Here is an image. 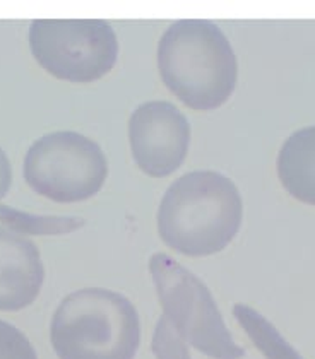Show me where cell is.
I'll return each mask as SVG.
<instances>
[{"label":"cell","mask_w":315,"mask_h":359,"mask_svg":"<svg viewBox=\"0 0 315 359\" xmlns=\"http://www.w3.org/2000/svg\"><path fill=\"white\" fill-rule=\"evenodd\" d=\"M29 48L53 77L81 84L107 76L119 58L116 34L103 19H36Z\"/></svg>","instance_id":"5b68a950"},{"label":"cell","mask_w":315,"mask_h":359,"mask_svg":"<svg viewBox=\"0 0 315 359\" xmlns=\"http://www.w3.org/2000/svg\"><path fill=\"white\" fill-rule=\"evenodd\" d=\"M242 216V197L232 180L216 171H192L175 180L163 195L158 233L182 255L208 257L232 243Z\"/></svg>","instance_id":"6da1fadb"},{"label":"cell","mask_w":315,"mask_h":359,"mask_svg":"<svg viewBox=\"0 0 315 359\" xmlns=\"http://www.w3.org/2000/svg\"><path fill=\"white\" fill-rule=\"evenodd\" d=\"M60 359H135L141 322L130 299L103 287H86L62 299L50 325Z\"/></svg>","instance_id":"3957f363"},{"label":"cell","mask_w":315,"mask_h":359,"mask_svg":"<svg viewBox=\"0 0 315 359\" xmlns=\"http://www.w3.org/2000/svg\"><path fill=\"white\" fill-rule=\"evenodd\" d=\"M11 183H13V168L6 152L0 147V198L6 197V194L9 192Z\"/></svg>","instance_id":"5bb4252c"},{"label":"cell","mask_w":315,"mask_h":359,"mask_svg":"<svg viewBox=\"0 0 315 359\" xmlns=\"http://www.w3.org/2000/svg\"><path fill=\"white\" fill-rule=\"evenodd\" d=\"M151 349H153L156 359H192L187 342L175 330V327L168 322L165 315H161L158 320Z\"/></svg>","instance_id":"7c38bea8"},{"label":"cell","mask_w":315,"mask_h":359,"mask_svg":"<svg viewBox=\"0 0 315 359\" xmlns=\"http://www.w3.org/2000/svg\"><path fill=\"white\" fill-rule=\"evenodd\" d=\"M130 149L146 175L165 178L185 161L190 125L177 107L166 101H147L130 116Z\"/></svg>","instance_id":"52a82bcc"},{"label":"cell","mask_w":315,"mask_h":359,"mask_svg":"<svg viewBox=\"0 0 315 359\" xmlns=\"http://www.w3.org/2000/svg\"><path fill=\"white\" fill-rule=\"evenodd\" d=\"M45 267L40 250L22 235L0 228V311H19L40 294Z\"/></svg>","instance_id":"ba28073f"},{"label":"cell","mask_w":315,"mask_h":359,"mask_svg":"<svg viewBox=\"0 0 315 359\" xmlns=\"http://www.w3.org/2000/svg\"><path fill=\"white\" fill-rule=\"evenodd\" d=\"M233 317L247 332L248 339L254 342L266 359H303L298 351L279 334L278 329L266 317L247 304H235Z\"/></svg>","instance_id":"30bf717a"},{"label":"cell","mask_w":315,"mask_h":359,"mask_svg":"<svg viewBox=\"0 0 315 359\" xmlns=\"http://www.w3.org/2000/svg\"><path fill=\"white\" fill-rule=\"evenodd\" d=\"M0 359H38L29 339L4 320H0Z\"/></svg>","instance_id":"4fadbf2b"},{"label":"cell","mask_w":315,"mask_h":359,"mask_svg":"<svg viewBox=\"0 0 315 359\" xmlns=\"http://www.w3.org/2000/svg\"><path fill=\"white\" fill-rule=\"evenodd\" d=\"M278 177L291 197L315 205V127L286 139L278 156Z\"/></svg>","instance_id":"9c48e42d"},{"label":"cell","mask_w":315,"mask_h":359,"mask_svg":"<svg viewBox=\"0 0 315 359\" xmlns=\"http://www.w3.org/2000/svg\"><path fill=\"white\" fill-rule=\"evenodd\" d=\"M158 67L166 88L199 111L227 103L239 77V62L228 38L204 19H182L165 31L158 45Z\"/></svg>","instance_id":"7a4b0ae2"},{"label":"cell","mask_w":315,"mask_h":359,"mask_svg":"<svg viewBox=\"0 0 315 359\" xmlns=\"http://www.w3.org/2000/svg\"><path fill=\"white\" fill-rule=\"evenodd\" d=\"M22 170L34 192L60 204L95 197L108 177L107 158L98 144L69 130L34 140Z\"/></svg>","instance_id":"8992f818"},{"label":"cell","mask_w":315,"mask_h":359,"mask_svg":"<svg viewBox=\"0 0 315 359\" xmlns=\"http://www.w3.org/2000/svg\"><path fill=\"white\" fill-rule=\"evenodd\" d=\"M0 222L18 235H65L86 224L81 217L36 216L7 205H0Z\"/></svg>","instance_id":"8fae6325"},{"label":"cell","mask_w":315,"mask_h":359,"mask_svg":"<svg viewBox=\"0 0 315 359\" xmlns=\"http://www.w3.org/2000/svg\"><path fill=\"white\" fill-rule=\"evenodd\" d=\"M149 272L163 315L187 344L213 359H240L245 349L236 344L211 291L172 257L154 253Z\"/></svg>","instance_id":"277c9868"}]
</instances>
